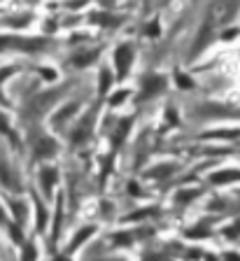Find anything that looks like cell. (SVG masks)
Returning <instances> with one entry per match:
<instances>
[{
    "mask_svg": "<svg viewBox=\"0 0 240 261\" xmlns=\"http://www.w3.org/2000/svg\"><path fill=\"white\" fill-rule=\"evenodd\" d=\"M238 7H240V0H212L210 7H207V16H205V26H203V33L198 38V44L194 51H201L203 42H207V35L215 31V28H222L238 14Z\"/></svg>",
    "mask_w": 240,
    "mask_h": 261,
    "instance_id": "cell-1",
    "label": "cell"
},
{
    "mask_svg": "<svg viewBox=\"0 0 240 261\" xmlns=\"http://www.w3.org/2000/svg\"><path fill=\"white\" fill-rule=\"evenodd\" d=\"M5 49H21V51H40L47 47L44 38H5L3 40Z\"/></svg>",
    "mask_w": 240,
    "mask_h": 261,
    "instance_id": "cell-2",
    "label": "cell"
},
{
    "mask_svg": "<svg viewBox=\"0 0 240 261\" xmlns=\"http://www.w3.org/2000/svg\"><path fill=\"white\" fill-rule=\"evenodd\" d=\"M93 121H96V112H89L84 119L77 121L75 128H72V136H70L72 145H84V142L91 138V133H93Z\"/></svg>",
    "mask_w": 240,
    "mask_h": 261,
    "instance_id": "cell-3",
    "label": "cell"
},
{
    "mask_svg": "<svg viewBox=\"0 0 240 261\" xmlns=\"http://www.w3.org/2000/svg\"><path fill=\"white\" fill-rule=\"evenodd\" d=\"M115 65H117V80H124L126 72L133 65V47L131 44H119L115 51Z\"/></svg>",
    "mask_w": 240,
    "mask_h": 261,
    "instance_id": "cell-4",
    "label": "cell"
},
{
    "mask_svg": "<svg viewBox=\"0 0 240 261\" xmlns=\"http://www.w3.org/2000/svg\"><path fill=\"white\" fill-rule=\"evenodd\" d=\"M61 91H63V89H59V91H47V93H42V96L33 98V100L26 105V117H42L40 112H42L44 108H49L56 98H59Z\"/></svg>",
    "mask_w": 240,
    "mask_h": 261,
    "instance_id": "cell-5",
    "label": "cell"
},
{
    "mask_svg": "<svg viewBox=\"0 0 240 261\" xmlns=\"http://www.w3.org/2000/svg\"><path fill=\"white\" fill-rule=\"evenodd\" d=\"M166 77L161 75H147L145 80H142V91H140V98L142 100H147V98H156L158 93L166 89Z\"/></svg>",
    "mask_w": 240,
    "mask_h": 261,
    "instance_id": "cell-6",
    "label": "cell"
},
{
    "mask_svg": "<svg viewBox=\"0 0 240 261\" xmlns=\"http://www.w3.org/2000/svg\"><path fill=\"white\" fill-rule=\"evenodd\" d=\"M56 152H59V145H56V140H51L49 136H40L38 142H35V147H33V156L38 159V161L51 159Z\"/></svg>",
    "mask_w": 240,
    "mask_h": 261,
    "instance_id": "cell-7",
    "label": "cell"
},
{
    "mask_svg": "<svg viewBox=\"0 0 240 261\" xmlns=\"http://www.w3.org/2000/svg\"><path fill=\"white\" fill-rule=\"evenodd\" d=\"M56 179H59V170L51 168V166H44L42 170H40V185H42V191L47 196L51 194V189H54Z\"/></svg>",
    "mask_w": 240,
    "mask_h": 261,
    "instance_id": "cell-8",
    "label": "cell"
},
{
    "mask_svg": "<svg viewBox=\"0 0 240 261\" xmlns=\"http://www.w3.org/2000/svg\"><path fill=\"white\" fill-rule=\"evenodd\" d=\"M212 185H229V182H240V170L235 168H229V170H219L210 177Z\"/></svg>",
    "mask_w": 240,
    "mask_h": 261,
    "instance_id": "cell-9",
    "label": "cell"
},
{
    "mask_svg": "<svg viewBox=\"0 0 240 261\" xmlns=\"http://www.w3.org/2000/svg\"><path fill=\"white\" fill-rule=\"evenodd\" d=\"M100 54V49H89V51H79V54L72 56V65H77V68H87V65H91L93 61H96V56Z\"/></svg>",
    "mask_w": 240,
    "mask_h": 261,
    "instance_id": "cell-10",
    "label": "cell"
},
{
    "mask_svg": "<svg viewBox=\"0 0 240 261\" xmlns=\"http://www.w3.org/2000/svg\"><path fill=\"white\" fill-rule=\"evenodd\" d=\"M77 108H79V103H68L63 110H59V112L54 114V126H56V128H61V126L66 124V121L70 119L72 114L77 112Z\"/></svg>",
    "mask_w": 240,
    "mask_h": 261,
    "instance_id": "cell-11",
    "label": "cell"
},
{
    "mask_svg": "<svg viewBox=\"0 0 240 261\" xmlns=\"http://www.w3.org/2000/svg\"><path fill=\"white\" fill-rule=\"evenodd\" d=\"M96 233V226H84L82 231H79V233L77 236H72V240H70V245H68V254H70V252H75L77 247H82V243L84 240L89 238V236H93Z\"/></svg>",
    "mask_w": 240,
    "mask_h": 261,
    "instance_id": "cell-12",
    "label": "cell"
},
{
    "mask_svg": "<svg viewBox=\"0 0 240 261\" xmlns=\"http://www.w3.org/2000/svg\"><path fill=\"white\" fill-rule=\"evenodd\" d=\"M121 19L119 16H112L108 14V12H96V14H91V23H100V26H117Z\"/></svg>",
    "mask_w": 240,
    "mask_h": 261,
    "instance_id": "cell-13",
    "label": "cell"
},
{
    "mask_svg": "<svg viewBox=\"0 0 240 261\" xmlns=\"http://www.w3.org/2000/svg\"><path fill=\"white\" fill-rule=\"evenodd\" d=\"M98 77H100V87H98V93H100V96H105V93H108V89H110V84H112V72H110L108 68H103Z\"/></svg>",
    "mask_w": 240,
    "mask_h": 261,
    "instance_id": "cell-14",
    "label": "cell"
},
{
    "mask_svg": "<svg viewBox=\"0 0 240 261\" xmlns=\"http://www.w3.org/2000/svg\"><path fill=\"white\" fill-rule=\"evenodd\" d=\"M175 170L173 163H164V166H156L154 170H149L147 177H166V175H170Z\"/></svg>",
    "mask_w": 240,
    "mask_h": 261,
    "instance_id": "cell-15",
    "label": "cell"
},
{
    "mask_svg": "<svg viewBox=\"0 0 240 261\" xmlns=\"http://www.w3.org/2000/svg\"><path fill=\"white\" fill-rule=\"evenodd\" d=\"M21 261H38V250H35L33 243H26V245H23Z\"/></svg>",
    "mask_w": 240,
    "mask_h": 261,
    "instance_id": "cell-16",
    "label": "cell"
},
{
    "mask_svg": "<svg viewBox=\"0 0 240 261\" xmlns=\"http://www.w3.org/2000/svg\"><path fill=\"white\" fill-rule=\"evenodd\" d=\"M198 194H201L198 189H194V191H180V194H177V198H175V203H177V205H182V203H191Z\"/></svg>",
    "mask_w": 240,
    "mask_h": 261,
    "instance_id": "cell-17",
    "label": "cell"
},
{
    "mask_svg": "<svg viewBox=\"0 0 240 261\" xmlns=\"http://www.w3.org/2000/svg\"><path fill=\"white\" fill-rule=\"evenodd\" d=\"M112 243H115L117 247H126V245L133 243V236L131 233H115L112 236Z\"/></svg>",
    "mask_w": 240,
    "mask_h": 261,
    "instance_id": "cell-18",
    "label": "cell"
},
{
    "mask_svg": "<svg viewBox=\"0 0 240 261\" xmlns=\"http://www.w3.org/2000/svg\"><path fill=\"white\" fill-rule=\"evenodd\" d=\"M131 128V119H124L119 124V128H117V133H115V145H119L121 140H124V136H126V130Z\"/></svg>",
    "mask_w": 240,
    "mask_h": 261,
    "instance_id": "cell-19",
    "label": "cell"
},
{
    "mask_svg": "<svg viewBox=\"0 0 240 261\" xmlns=\"http://www.w3.org/2000/svg\"><path fill=\"white\" fill-rule=\"evenodd\" d=\"M10 205H12V212H14V217L19 219V224L23 222V219H26V210H23V203H17V201H10Z\"/></svg>",
    "mask_w": 240,
    "mask_h": 261,
    "instance_id": "cell-20",
    "label": "cell"
},
{
    "mask_svg": "<svg viewBox=\"0 0 240 261\" xmlns=\"http://www.w3.org/2000/svg\"><path fill=\"white\" fill-rule=\"evenodd\" d=\"M224 236H226V238H238L240 236V219H235L231 226L224 228Z\"/></svg>",
    "mask_w": 240,
    "mask_h": 261,
    "instance_id": "cell-21",
    "label": "cell"
},
{
    "mask_svg": "<svg viewBox=\"0 0 240 261\" xmlns=\"http://www.w3.org/2000/svg\"><path fill=\"white\" fill-rule=\"evenodd\" d=\"M207 236H210V231H207L205 226L189 228V231H186V238H207Z\"/></svg>",
    "mask_w": 240,
    "mask_h": 261,
    "instance_id": "cell-22",
    "label": "cell"
},
{
    "mask_svg": "<svg viewBox=\"0 0 240 261\" xmlns=\"http://www.w3.org/2000/svg\"><path fill=\"white\" fill-rule=\"evenodd\" d=\"M35 207H38V228H44V222H47V212H44V207H42V203L35 198Z\"/></svg>",
    "mask_w": 240,
    "mask_h": 261,
    "instance_id": "cell-23",
    "label": "cell"
},
{
    "mask_svg": "<svg viewBox=\"0 0 240 261\" xmlns=\"http://www.w3.org/2000/svg\"><path fill=\"white\" fill-rule=\"evenodd\" d=\"M126 96H128V91H117L115 98H110V105H121L126 100Z\"/></svg>",
    "mask_w": 240,
    "mask_h": 261,
    "instance_id": "cell-24",
    "label": "cell"
},
{
    "mask_svg": "<svg viewBox=\"0 0 240 261\" xmlns=\"http://www.w3.org/2000/svg\"><path fill=\"white\" fill-rule=\"evenodd\" d=\"M177 84H180L182 89H191V80L186 75H182V72H177Z\"/></svg>",
    "mask_w": 240,
    "mask_h": 261,
    "instance_id": "cell-25",
    "label": "cell"
},
{
    "mask_svg": "<svg viewBox=\"0 0 240 261\" xmlns=\"http://www.w3.org/2000/svg\"><path fill=\"white\" fill-rule=\"evenodd\" d=\"M224 261H240V254H235V252H226V254H224Z\"/></svg>",
    "mask_w": 240,
    "mask_h": 261,
    "instance_id": "cell-26",
    "label": "cell"
},
{
    "mask_svg": "<svg viewBox=\"0 0 240 261\" xmlns=\"http://www.w3.org/2000/svg\"><path fill=\"white\" fill-rule=\"evenodd\" d=\"M145 261H170V259H166L164 254H149Z\"/></svg>",
    "mask_w": 240,
    "mask_h": 261,
    "instance_id": "cell-27",
    "label": "cell"
},
{
    "mask_svg": "<svg viewBox=\"0 0 240 261\" xmlns=\"http://www.w3.org/2000/svg\"><path fill=\"white\" fill-rule=\"evenodd\" d=\"M40 72H42L47 80H54V77H56V72L54 70H47V68H40Z\"/></svg>",
    "mask_w": 240,
    "mask_h": 261,
    "instance_id": "cell-28",
    "label": "cell"
},
{
    "mask_svg": "<svg viewBox=\"0 0 240 261\" xmlns=\"http://www.w3.org/2000/svg\"><path fill=\"white\" fill-rule=\"evenodd\" d=\"M156 33H158V23H156V21H154V23H152V26H149V28H147V35H156Z\"/></svg>",
    "mask_w": 240,
    "mask_h": 261,
    "instance_id": "cell-29",
    "label": "cell"
},
{
    "mask_svg": "<svg viewBox=\"0 0 240 261\" xmlns=\"http://www.w3.org/2000/svg\"><path fill=\"white\" fill-rule=\"evenodd\" d=\"M235 35H238V31L233 28V31H226V33H224L222 38H224V40H231V38H235Z\"/></svg>",
    "mask_w": 240,
    "mask_h": 261,
    "instance_id": "cell-30",
    "label": "cell"
},
{
    "mask_svg": "<svg viewBox=\"0 0 240 261\" xmlns=\"http://www.w3.org/2000/svg\"><path fill=\"white\" fill-rule=\"evenodd\" d=\"M56 261H70V259H68V256L63 254V256H56Z\"/></svg>",
    "mask_w": 240,
    "mask_h": 261,
    "instance_id": "cell-31",
    "label": "cell"
}]
</instances>
